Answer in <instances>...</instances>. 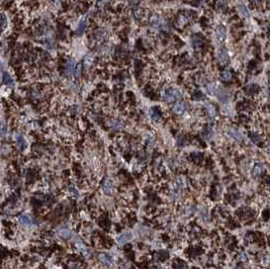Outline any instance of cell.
<instances>
[{
	"label": "cell",
	"instance_id": "9c48e42d",
	"mask_svg": "<svg viewBox=\"0 0 270 269\" xmlns=\"http://www.w3.org/2000/svg\"><path fill=\"white\" fill-rule=\"evenodd\" d=\"M99 260L101 261V263H103L106 266H111L114 264V259L112 257L107 253H102L99 255Z\"/></svg>",
	"mask_w": 270,
	"mask_h": 269
},
{
	"label": "cell",
	"instance_id": "4316f807",
	"mask_svg": "<svg viewBox=\"0 0 270 269\" xmlns=\"http://www.w3.org/2000/svg\"><path fill=\"white\" fill-rule=\"evenodd\" d=\"M216 6L218 10H224L226 7H227V3H226L225 0H218V1L217 2Z\"/></svg>",
	"mask_w": 270,
	"mask_h": 269
},
{
	"label": "cell",
	"instance_id": "2e32d148",
	"mask_svg": "<svg viewBox=\"0 0 270 269\" xmlns=\"http://www.w3.org/2000/svg\"><path fill=\"white\" fill-rule=\"evenodd\" d=\"M15 142L17 147L20 149V150H23V149L27 147V142H25L24 138L21 136L20 134H15Z\"/></svg>",
	"mask_w": 270,
	"mask_h": 269
},
{
	"label": "cell",
	"instance_id": "6da1fadb",
	"mask_svg": "<svg viewBox=\"0 0 270 269\" xmlns=\"http://www.w3.org/2000/svg\"><path fill=\"white\" fill-rule=\"evenodd\" d=\"M182 96L181 92L177 88H173V87H169V88H165L162 90L161 97L163 101H165L167 103H173L176 102L177 100H179Z\"/></svg>",
	"mask_w": 270,
	"mask_h": 269
},
{
	"label": "cell",
	"instance_id": "4fadbf2b",
	"mask_svg": "<svg viewBox=\"0 0 270 269\" xmlns=\"http://www.w3.org/2000/svg\"><path fill=\"white\" fill-rule=\"evenodd\" d=\"M226 35H227V31H226V28L224 25H218L216 30V37L218 39V41L222 42L226 38Z\"/></svg>",
	"mask_w": 270,
	"mask_h": 269
},
{
	"label": "cell",
	"instance_id": "484cf974",
	"mask_svg": "<svg viewBox=\"0 0 270 269\" xmlns=\"http://www.w3.org/2000/svg\"><path fill=\"white\" fill-rule=\"evenodd\" d=\"M256 90H257V87H256V85H254V84L248 85L246 87V92L248 94H250V95H253V94L256 92Z\"/></svg>",
	"mask_w": 270,
	"mask_h": 269
},
{
	"label": "cell",
	"instance_id": "7c38bea8",
	"mask_svg": "<svg viewBox=\"0 0 270 269\" xmlns=\"http://www.w3.org/2000/svg\"><path fill=\"white\" fill-rule=\"evenodd\" d=\"M206 90H207V92H209L210 94H211V95H214V96H218L222 91L220 87H218L216 84H213V83L206 86Z\"/></svg>",
	"mask_w": 270,
	"mask_h": 269
},
{
	"label": "cell",
	"instance_id": "1f68e13d",
	"mask_svg": "<svg viewBox=\"0 0 270 269\" xmlns=\"http://www.w3.org/2000/svg\"><path fill=\"white\" fill-rule=\"evenodd\" d=\"M127 1H129V4L131 6L136 7L139 4V1H140V0H127Z\"/></svg>",
	"mask_w": 270,
	"mask_h": 269
},
{
	"label": "cell",
	"instance_id": "d6a6232c",
	"mask_svg": "<svg viewBox=\"0 0 270 269\" xmlns=\"http://www.w3.org/2000/svg\"><path fill=\"white\" fill-rule=\"evenodd\" d=\"M97 1L99 2V3H104V2H106L107 0H97Z\"/></svg>",
	"mask_w": 270,
	"mask_h": 269
},
{
	"label": "cell",
	"instance_id": "d6986e66",
	"mask_svg": "<svg viewBox=\"0 0 270 269\" xmlns=\"http://www.w3.org/2000/svg\"><path fill=\"white\" fill-rule=\"evenodd\" d=\"M232 78H233V72L231 70H224L221 73V79L222 81L225 82L231 81Z\"/></svg>",
	"mask_w": 270,
	"mask_h": 269
},
{
	"label": "cell",
	"instance_id": "9a60e30c",
	"mask_svg": "<svg viewBox=\"0 0 270 269\" xmlns=\"http://www.w3.org/2000/svg\"><path fill=\"white\" fill-rule=\"evenodd\" d=\"M191 43L195 49H197V48H200V47L203 46L204 41L200 35H193L192 39H191Z\"/></svg>",
	"mask_w": 270,
	"mask_h": 269
},
{
	"label": "cell",
	"instance_id": "7a4b0ae2",
	"mask_svg": "<svg viewBox=\"0 0 270 269\" xmlns=\"http://www.w3.org/2000/svg\"><path fill=\"white\" fill-rule=\"evenodd\" d=\"M149 24L152 28L156 31H165L168 28V23L167 20L163 16L158 15V14H153L149 19Z\"/></svg>",
	"mask_w": 270,
	"mask_h": 269
},
{
	"label": "cell",
	"instance_id": "ffe728a7",
	"mask_svg": "<svg viewBox=\"0 0 270 269\" xmlns=\"http://www.w3.org/2000/svg\"><path fill=\"white\" fill-rule=\"evenodd\" d=\"M2 80H3V82H4V84H6L7 86H13L12 77L10 76V74L8 73V72H3Z\"/></svg>",
	"mask_w": 270,
	"mask_h": 269
},
{
	"label": "cell",
	"instance_id": "4dcf8cb0",
	"mask_svg": "<svg viewBox=\"0 0 270 269\" xmlns=\"http://www.w3.org/2000/svg\"><path fill=\"white\" fill-rule=\"evenodd\" d=\"M130 235V233H126L125 235H123L122 237H120V243H127V241H129V240H131V238H127V236Z\"/></svg>",
	"mask_w": 270,
	"mask_h": 269
},
{
	"label": "cell",
	"instance_id": "ac0fdd59",
	"mask_svg": "<svg viewBox=\"0 0 270 269\" xmlns=\"http://www.w3.org/2000/svg\"><path fill=\"white\" fill-rule=\"evenodd\" d=\"M87 24H88V23H87V19H83L79 23L77 28H76V34H78V35L83 34V32H84L85 30H86Z\"/></svg>",
	"mask_w": 270,
	"mask_h": 269
},
{
	"label": "cell",
	"instance_id": "5b68a950",
	"mask_svg": "<svg viewBox=\"0 0 270 269\" xmlns=\"http://www.w3.org/2000/svg\"><path fill=\"white\" fill-rule=\"evenodd\" d=\"M75 68H76V62L74 59H69L66 63V66H65V74L68 77L74 75L75 72Z\"/></svg>",
	"mask_w": 270,
	"mask_h": 269
},
{
	"label": "cell",
	"instance_id": "7402d4cb",
	"mask_svg": "<svg viewBox=\"0 0 270 269\" xmlns=\"http://www.w3.org/2000/svg\"><path fill=\"white\" fill-rule=\"evenodd\" d=\"M133 13H134V16L136 17L137 19H140L143 17L144 15V10L141 8V7H134V10H133Z\"/></svg>",
	"mask_w": 270,
	"mask_h": 269
},
{
	"label": "cell",
	"instance_id": "83f0119b",
	"mask_svg": "<svg viewBox=\"0 0 270 269\" xmlns=\"http://www.w3.org/2000/svg\"><path fill=\"white\" fill-rule=\"evenodd\" d=\"M239 11H240V13L242 14L244 17H249V14H250L249 13V10H248L245 6H240L239 7Z\"/></svg>",
	"mask_w": 270,
	"mask_h": 269
},
{
	"label": "cell",
	"instance_id": "8992f818",
	"mask_svg": "<svg viewBox=\"0 0 270 269\" xmlns=\"http://www.w3.org/2000/svg\"><path fill=\"white\" fill-rule=\"evenodd\" d=\"M108 126L111 130H123V126H125V123H123L122 121H119V119H118V118H112V119H110V121L108 122Z\"/></svg>",
	"mask_w": 270,
	"mask_h": 269
},
{
	"label": "cell",
	"instance_id": "3957f363",
	"mask_svg": "<svg viewBox=\"0 0 270 269\" xmlns=\"http://www.w3.org/2000/svg\"><path fill=\"white\" fill-rule=\"evenodd\" d=\"M109 37V32L105 30V28H99V30H96L93 34V38L96 42L98 43H103L104 41H106Z\"/></svg>",
	"mask_w": 270,
	"mask_h": 269
},
{
	"label": "cell",
	"instance_id": "603a6c76",
	"mask_svg": "<svg viewBox=\"0 0 270 269\" xmlns=\"http://www.w3.org/2000/svg\"><path fill=\"white\" fill-rule=\"evenodd\" d=\"M262 172H263V165L257 164V165L254 166V168H253V175L254 176H256V177L260 176Z\"/></svg>",
	"mask_w": 270,
	"mask_h": 269
},
{
	"label": "cell",
	"instance_id": "277c9868",
	"mask_svg": "<svg viewBox=\"0 0 270 269\" xmlns=\"http://www.w3.org/2000/svg\"><path fill=\"white\" fill-rule=\"evenodd\" d=\"M217 57H218V61L220 62L221 65H227L229 63V54H228V51L225 48H222L218 50Z\"/></svg>",
	"mask_w": 270,
	"mask_h": 269
},
{
	"label": "cell",
	"instance_id": "ba28073f",
	"mask_svg": "<svg viewBox=\"0 0 270 269\" xmlns=\"http://www.w3.org/2000/svg\"><path fill=\"white\" fill-rule=\"evenodd\" d=\"M190 20H191V15H190V13L187 12V11L180 13L179 16H178V23H179V25L187 24Z\"/></svg>",
	"mask_w": 270,
	"mask_h": 269
},
{
	"label": "cell",
	"instance_id": "f1b7e54d",
	"mask_svg": "<svg viewBox=\"0 0 270 269\" xmlns=\"http://www.w3.org/2000/svg\"><path fill=\"white\" fill-rule=\"evenodd\" d=\"M81 72H82V65L79 64V65H76V68H75V72H74V75L76 77H79L81 75Z\"/></svg>",
	"mask_w": 270,
	"mask_h": 269
},
{
	"label": "cell",
	"instance_id": "30bf717a",
	"mask_svg": "<svg viewBox=\"0 0 270 269\" xmlns=\"http://www.w3.org/2000/svg\"><path fill=\"white\" fill-rule=\"evenodd\" d=\"M228 134H230V137L233 138V139H234L235 141H237V142H243V140H244L243 134L236 129H230L228 130Z\"/></svg>",
	"mask_w": 270,
	"mask_h": 269
},
{
	"label": "cell",
	"instance_id": "44dd1931",
	"mask_svg": "<svg viewBox=\"0 0 270 269\" xmlns=\"http://www.w3.org/2000/svg\"><path fill=\"white\" fill-rule=\"evenodd\" d=\"M58 234H59L61 238L68 239V238H70V236H71V231L67 228H62L59 230V232H58Z\"/></svg>",
	"mask_w": 270,
	"mask_h": 269
},
{
	"label": "cell",
	"instance_id": "e0dca14e",
	"mask_svg": "<svg viewBox=\"0 0 270 269\" xmlns=\"http://www.w3.org/2000/svg\"><path fill=\"white\" fill-rule=\"evenodd\" d=\"M204 107H206V110L207 112V114H209V116L210 118H214L217 115V110H216V107L214 106L211 103H206V105H204Z\"/></svg>",
	"mask_w": 270,
	"mask_h": 269
},
{
	"label": "cell",
	"instance_id": "5bb4252c",
	"mask_svg": "<svg viewBox=\"0 0 270 269\" xmlns=\"http://www.w3.org/2000/svg\"><path fill=\"white\" fill-rule=\"evenodd\" d=\"M102 189L106 194H110L112 190H114V182L111 179H106L104 181L103 185H102Z\"/></svg>",
	"mask_w": 270,
	"mask_h": 269
},
{
	"label": "cell",
	"instance_id": "d4e9b609",
	"mask_svg": "<svg viewBox=\"0 0 270 269\" xmlns=\"http://www.w3.org/2000/svg\"><path fill=\"white\" fill-rule=\"evenodd\" d=\"M151 116L155 122H161V115H160V114L156 110H153L151 111Z\"/></svg>",
	"mask_w": 270,
	"mask_h": 269
},
{
	"label": "cell",
	"instance_id": "f546056e",
	"mask_svg": "<svg viewBox=\"0 0 270 269\" xmlns=\"http://www.w3.org/2000/svg\"><path fill=\"white\" fill-rule=\"evenodd\" d=\"M0 23H1V27L3 28L6 27V24H7V19H6V16L4 15V14H1V15H0Z\"/></svg>",
	"mask_w": 270,
	"mask_h": 269
},
{
	"label": "cell",
	"instance_id": "8fae6325",
	"mask_svg": "<svg viewBox=\"0 0 270 269\" xmlns=\"http://www.w3.org/2000/svg\"><path fill=\"white\" fill-rule=\"evenodd\" d=\"M18 221H19L20 224L24 225V226H31V225L35 224L34 219L28 216V214H21V216L18 217Z\"/></svg>",
	"mask_w": 270,
	"mask_h": 269
},
{
	"label": "cell",
	"instance_id": "52a82bcc",
	"mask_svg": "<svg viewBox=\"0 0 270 269\" xmlns=\"http://www.w3.org/2000/svg\"><path fill=\"white\" fill-rule=\"evenodd\" d=\"M186 108H187L186 104L184 102H181V101H179V102H176L173 105L172 111L174 112L175 114H183L184 112L186 111Z\"/></svg>",
	"mask_w": 270,
	"mask_h": 269
},
{
	"label": "cell",
	"instance_id": "cb8c5ba5",
	"mask_svg": "<svg viewBox=\"0 0 270 269\" xmlns=\"http://www.w3.org/2000/svg\"><path fill=\"white\" fill-rule=\"evenodd\" d=\"M7 130H8V129H7V125L5 122H2L1 123H0V134L4 138L6 137L7 134Z\"/></svg>",
	"mask_w": 270,
	"mask_h": 269
}]
</instances>
